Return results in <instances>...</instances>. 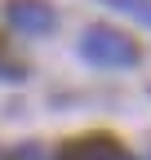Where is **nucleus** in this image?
<instances>
[{"mask_svg":"<svg viewBox=\"0 0 151 160\" xmlns=\"http://www.w3.org/2000/svg\"><path fill=\"white\" fill-rule=\"evenodd\" d=\"M102 5H111V9H120V13H129V18L151 27V0H102Z\"/></svg>","mask_w":151,"mask_h":160,"instance_id":"nucleus-4","label":"nucleus"},{"mask_svg":"<svg viewBox=\"0 0 151 160\" xmlns=\"http://www.w3.org/2000/svg\"><path fill=\"white\" fill-rule=\"evenodd\" d=\"M58 160H129L124 147L116 142V138L107 133H89V138H76V142H67L58 151Z\"/></svg>","mask_w":151,"mask_h":160,"instance_id":"nucleus-3","label":"nucleus"},{"mask_svg":"<svg viewBox=\"0 0 151 160\" xmlns=\"http://www.w3.org/2000/svg\"><path fill=\"white\" fill-rule=\"evenodd\" d=\"M5 18H9L13 31H27V36H45V31H53V22H58V13H53L49 0H9Z\"/></svg>","mask_w":151,"mask_h":160,"instance_id":"nucleus-2","label":"nucleus"},{"mask_svg":"<svg viewBox=\"0 0 151 160\" xmlns=\"http://www.w3.org/2000/svg\"><path fill=\"white\" fill-rule=\"evenodd\" d=\"M80 53L93 67H134L138 62V45L116 27H89L80 36Z\"/></svg>","mask_w":151,"mask_h":160,"instance_id":"nucleus-1","label":"nucleus"}]
</instances>
